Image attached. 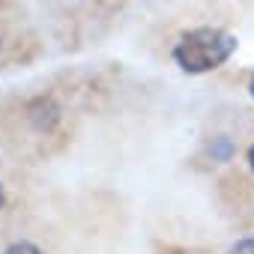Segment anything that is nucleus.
Returning a JSON list of instances; mask_svg holds the SVG:
<instances>
[{
	"mask_svg": "<svg viewBox=\"0 0 254 254\" xmlns=\"http://www.w3.org/2000/svg\"><path fill=\"white\" fill-rule=\"evenodd\" d=\"M236 36L218 27H197L180 36L174 45V63L189 75H203L227 63L236 51Z\"/></svg>",
	"mask_w": 254,
	"mask_h": 254,
	"instance_id": "obj_1",
	"label": "nucleus"
},
{
	"mask_svg": "<svg viewBox=\"0 0 254 254\" xmlns=\"http://www.w3.org/2000/svg\"><path fill=\"white\" fill-rule=\"evenodd\" d=\"M3 254H45L39 245H33V242H12Z\"/></svg>",
	"mask_w": 254,
	"mask_h": 254,
	"instance_id": "obj_2",
	"label": "nucleus"
},
{
	"mask_svg": "<svg viewBox=\"0 0 254 254\" xmlns=\"http://www.w3.org/2000/svg\"><path fill=\"white\" fill-rule=\"evenodd\" d=\"M227 254H254V236H248V239H239Z\"/></svg>",
	"mask_w": 254,
	"mask_h": 254,
	"instance_id": "obj_3",
	"label": "nucleus"
},
{
	"mask_svg": "<svg viewBox=\"0 0 254 254\" xmlns=\"http://www.w3.org/2000/svg\"><path fill=\"white\" fill-rule=\"evenodd\" d=\"M3 203H6V191H3V183H0V209H3Z\"/></svg>",
	"mask_w": 254,
	"mask_h": 254,
	"instance_id": "obj_4",
	"label": "nucleus"
},
{
	"mask_svg": "<svg viewBox=\"0 0 254 254\" xmlns=\"http://www.w3.org/2000/svg\"><path fill=\"white\" fill-rule=\"evenodd\" d=\"M248 165H251V171H254V144H251V150H248Z\"/></svg>",
	"mask_w": 254,
	"mask_h": 254,
	"instance_id": "obj_5",
	"label": "nucleus"
},
{
	"mask_svg": "<svg viewBox=\"0 0 254 254\" xmlns=\"http://www.w3.org/2000/svg\"><path fill=\"white\" fill-rule=\"evenodd\" d=\"M248 90H251V96H254V75H251V81H248Z\"/></svg>",
	"mask_w": 254,
	"mask_h": 254,
	"instance_id": "obj_6",
	"label": "nucleus"
}]
</instances>
